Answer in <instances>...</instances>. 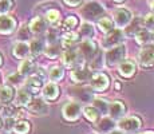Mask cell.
Returning <instances> with one entry per match:
<instances>
[{
    "mask_svg": "<svg viewBox=\"0 0 154 134\" xmlns=\"http://www.w3.org/2000/svg\"><path fill=\"white\" fill-rule=\"evenodd\" d=\"M150 8H152V11H153V12H154V0H153V2H152V3H150Z\"/></svg>",
    "mask_w": 154,
    "mask_h": 134,
    "instance_id": "cell-44",
    "label": "cell"
},
{
    "mask_svg": "<svg viewBox=\"0 0 154 134\" xmlns=\"http://www.w3.org/2000/svg\"><path fill=\"white\" fill-rule=\"evenodd\" d=\"M98 27L102 32L107 34V32H110L111 30H114V22H112L111 17H106V16L99 17L98 19Z\"/></svg>",
    "mask_w": 154,
    "mask_h": 134,
    "instance_id": "cell-32",
    "label": "cell"
},
{
    "mask_svg": "<svg viewBox=\"0 0 154 134\" xmlns=\"http://www.w3.org/2000/svg\"><path fill=\"white\" fill-rule=\"evenodd\" d=\"M47 42H48V44L58 43L59 42V32H58V30L56 28L47 30Z\"/></svg>",
    "mask_w": 154,
    "mask_h": 134,
    "instance_id": "cell-40",
    "label": "cell"
},
{
    "mask_svg": "<svg viewBox=\"0 0 154 134\" xmlns=\"http://www.w3.org/2000/svg\"><path fill=\"white\" fill-rule=\"evenodd\" d=\"M62 113H63V117L66 121L75 122L81 118L82 106L78 102H67L62 109Z\"/></svg>",
    "mask_w": 154,
    "mask_h": 134,
    "instance_id": "cell-11",
    "label": "cell"
},
{
    "mask_svg": "<svg viewBox=\"0 0 154 134\" xmlns=\"http://www.w3.org/2000/svg\"><path fill=\"white\" fill-rule=\"evenodd\" d=\"M103 62H105V61H103V58H102V54L98 52L90 61V67L93 68V70H99V68L103 66Z\"/></svg>",
    "mask_w": 154,
    "mask_h": 134,
    "instance_id": "cell-39",
    "label": "cell"
},
{
    "mask_svg": "<svg viewBox=\"0 0 154 134\" xmlns=\"http://www.w3.org/2000/svg\"><path fill=\"white\" fill-rule=\"evenodd\" d=\"M142 134H154L153 132H145V133H142Z\"/></svg>",
    "mask_w": 154,
    "mask_h": 134,
    "instance_id": "cell-49",
    "label": "cell"
},
{
    "mask_svg": "<svg viewBox=\"0 0 154 134\" xmlns=\"http://www.w3.org/2000/svg\"><path fill=\"white\" fill-rule=\"evenodd\" d=\"M105 12V7L99 2H88L81 10V15L86 19H98Z\"/></svg>",
    "mask_w": 154,
    "mask_h": 134,
    "instance_id": "cell-9",
    "label": "cell"
},
{
    "mask_svg": "<svg viewBox=\"0 0 154 134\" xmlns=\"http://www.w3.org/2000/svg\"><path fill=\"white\" fill-rule=\"evenodd\" d=\"M31 99H32L31 93L28 90H26V89H20V90H17L16 98H15V106H28Z\"/></svg>",
    "mask_w": 154,
    "mask_h": 134,
    "instance_id": "cell-23",
    "label": "cell"
},
{
    "mask_svg": "<svg viewBox=\"0 0 154 134\" xmlns=\"http://www.w3.org/2000/svg\"><path fill=\"white\" fill-rule=\"evenodd\" d=\"M59 86L54 82H48L42 87V94H43V98L47 101H55L56 98L59 97Z\"/></svg>",
    "mask_w": 154,
    "mask_h": 134,
    "instance_id": "cell-17",
    "label": "cell"
},
{
    "mask_svg": "<svg viewBox=\"0 0 154 134\" xmlns=\"http://www.w3.org/2000/svg\"><path fill=\"white\" fill-rule=\"evenodd\" d=\"M98 129L100 130L102 133H110L111 130L115 129V121L111 120L110 117H103L102 120L99 121L98 123Z\"/></svg>",
    "mask_w": 154,
    "mask_h": 134,
    "instance_id": "cell-28",
    "label": "cell"
},
{
    "mask_svg": "<svg viewBox=\"0 0 154 134\" xmlns=\"http://www.w3.org/2000/svg\"><path fill=\"white\" fill-rule=\"evenodd\" d=\"M2 63H3V56H2V54H0V66H2Z\"/></svg>",
    "mask_w": 154,
    "mask_h": 134,
    "instance_id": "cell-46",
    "label": "cell"
},
{
    "mask_svg": "<svg viewBox=\"0 0 154 134\" xmlns=\"http://www.w3.org/2000/svg\"><path fill=\"white\" fill-rule=\"evenodd\" d=\"M28 110L31 111V114L35 115H47L50 111V106L44 102V99L35 98V99H31V102L28 103Z\"/></svg>",
    "mask_w": 154,
    "mask_h": 134,
    "instance_id": "cell-12",
    "label": "cell"
},
{
    "mask_svg": "<svg viewBox=\"0 0 154 134\" xmlns=\"http://www.w3.org/2000/svg\"><path fill=\"white\" fill-rule=\"evenodd\" d=\"M44 54H46L47 58L50 59H56L60 56L62 54V46H60V42L58 43H52V44H48V46L44 47Z\"/></svg>",
    "mask_w": 154,
    "mask_h": 134,
    "instance_id": "cell-26",
    "label": "cell"
},
{
    "mask_svg": "<svg viewBox=\"0 0 154 134\" xmlns=\"http://www.w3.org/2000/svg\"><path fill=\"white\" fill-rule=\"evenodd\" d=\"M76 43H78V34H75V32H72V31H67L60 40V46H62V48H64V50L71 48V47H74Z\"/></svg>",
    "mask_w": 154,
    "mask_h": 134,
    "instance_id": "cell-22",
    "label": "cell"
},
{
    "mask_svg": "<svg viewBox=\"0 0 154 134\" xmlns=\"http://www.w3.org/2000/svg\"><path fill=\"white\" fill-rule=\"evenodd\" d=\"M90 86L93 90L98 91V93H102V91H106L110 86V79L106 75L105 73H95L91 75L90 78Z\"/></svg>",
    "mask_w": 154,
    "mask_h": 134,
    "instance_id": "cell-10",
    "label": "cell"
},
{
    "mask_svg": "<svg viewBox=\"0 0 154 134\" xmlns=\"http://www.w3.org/2000/svg\"><path fill=\"white\" fill-rule=\"evenodd\" d=\"M137 71V63L133 59H125L118 64V73L122 78H131Z\"/></svg>",
    "mask_w": 154,
    "mask_h": 134,
    "instance_id": "cell-13",
    "label": "cell"
},
{
    "mask_svg": "<svg viewBox=\"0 0 154 134\" xmlns=\"http://www.w3.org/2000/svg\"><path fill=\"white\" fill-rule=\"evenodd\" d=\"M63 2L66 3L67 5H70V7H78L82 0H63Z\"/></svg>",
    "mask_w": 154,
    "mask_h": 134,
    "instance_id": "cell-42",
    "label": "cell"
},
{
    "mask_svg": "<svg viewBox=\"0 0 154 134\" xmlns=\"http://www.w3.org/2000/svg\"><path fill=\"white\" fill-rule=\"evenodd\" d=\"M12 55L17 59H26L29 56V46L28 43L26 42L20 40V42H16L12 47Z\"/></svg>",
    "mask_w": 154,
    "mask_h": 134,
    "instance_id": "cell-19",
    "label": "cell"
},
{
    "mask_svg": "<svg viewBox=\"0 0 154 134\" xmlns=\"http://www.w3.org/2000/svg\"><path fill=\"white\" fill-rule=\"evenodd\" d=\"M29 46V55H32L34 58L39 56L40 54H43L44 51V40L40 39V38H36V39L31 40V43L28 44Z\"/></svg>",
    "mask_w": 154,
    "mask_h": 134,
    "instance_id": "cell-24",
    "label": "cell"
},
{
    "mask_svg": "<svg viewBox=\"0 0 154 134\" xmlns=\"http://www.w3.org/2000/svg\"><path fill=\"white\" fill-rule=\"evenodd\" d=\"M118 126H119V130H122L123 133L134 134L141 129L142 121L138 117H135V115H131V117H123V118L119 120V122H118Z\"/></svg>",
    "mask_w": 154,
    "mask_h": 134,
    "instance_id": "cell-6",
    "label": "cell"
},
{
    "mask_svg": "<svg viewBox=\"0 0 154 134\" xmlns=\"http://www.w3.org/2000/svg\"><path fill=\"white\" fill-rule=\"evenodd\" d=\"M16 28V20L10 15H0V34L10 35Z\"/></svg>",
    "mask_w": 154,
    "mask_h": 134,
    "instance_id": "cell-16",
    "label": "cell"
},
{
    "mask_svg": "<svg viewBox=\"0 0 154 134\" xmlns=\"http://www.w3.org/2000/svg\"><path fill=\"white\" fill-rule=\"evenodd\" d=\"M14 0H0V15H7L14 8Z\"/></svg>",
    "mask_w": 154,
    "mask_h": 134,
    "instance_id": "cell-36",
    "label": "cell"
},
{
    "mask_svg": "<svg viewBox=\"0 0 154 134\" xmlns=\"http://www.w3.org/2000/svg\"><path fill=\"white\" fill-rule=\"evenodd\" d=\"M115 3H122V2H125V0H114Z\"/></svg>",
    "mask_w": 154,
    "mask_h": 134,
    "instance_id": "cell-48",
    "label": "cell"
},
{
    "mask_svg": "<svg viewBox=\"0 0 154 134\" xmlns=\"http://www.w3.org/2000/svg\"><path fill=\"white\" fill-rule=\"evenodd\" d=\"M126 113V107L121 101H112V102L109 103V117L114 121H119L121 118H123Z\"/></svg>",
    "mask_w": 154,
    "mask_h": 134,
    "instance_id": "cell-14",
    "label": "cell"
},
{
    "mask_svg": "<svg viewBox=\"0 0 154 134\" xmlns=\"http://www.w3.org/2000/svg\"><path fill=\"white\" fill-rule=\"evenodd\" d=\"M76 26H78V19H76L74 15L67 16L66 19H64V22H63V28L66 30V31H72Z\"/></svg>",
    "mask_w": 154,
    "mask_h": 134,
    "instance_id": "cell-35",
    "label": "cell"
},
{
    "mask_svg": "<svg viewBox=\"0 0 154 134\" xmlns=\"http://www.w3.org/2000/svg\"><path fill=\"white\" fill-rule=\"evenodd\" d=\"M142 27L149 30V31H153L154 30V12L145 15L143 19H142Z\"/></svg>",
    "mask_w": 154,
    "mask_h": 134,
    "instance_id": "cell-37",
    "label": "cell"
},
{
    "mask_svg": "<svg viewBox=\"0 0 154 134\" xmlns=\"http://www.w3.org/2000/svg\"><path fill=\"white\" fill-rule=\"evenodd\" d=\"M76 50H78L79 55L83 58V61L87 62H90L98 54V47H97V43L93 39H83L79 43Z\"/></svg>",
    "mask_w": 154,
    "mask_h": 134,
    "instance_id": "cell-5",
    "label": "cell"
},
{
    "mask_svg": "<svg viewBox=\"0 0 154 134\" xmlns=\"http://www.w3.org/2000/svg\"><path fill=\"white\" fill-rule=\"evenodd\" d=\"M29 130H31V125H29L28 121H26V120L15 121L14 132L16 134H28Z\"/></svg>",
    "mask_w": 154,
    "mask_h": 134,
    "instance_id": "cell-30",
    "label": "cell"
},
{
    "mask_svg": "<svg viewBox=\"0 0 154 134\" xmlns=\"http://www.w3.org/2000/svg\"><path fill=\"white\" fill-rule=\"evenodd\" d=\"M107 134H126V133H123L122 130H119V129H114V130H111V132L107 133Z\"/></svg>",
    "mask_w": 154,
    "mask_h": 134,
    "instance_id": "cell-43",
    "label": "cell"
},
{
    "mask_svg": "<svg viewBox=\"0 0 154 134\" xmlns=\"http://www.w3.org/2000/svg\"><path fill=\"white\" fill-rule=\"evenodd\" d=\"M7 80L11 83V85L17 86V85H22V83H23V80H24V76H23L22 74H19V71H17V73L10 74V75L7 76Z\"/></svg>",
    "mask_w": 154,
    "mask_h": 134,
    "instance_id": "cell-38",
    "label": "cell"
},
{
    "mask_svg": "<svg viewBox=\"0 0 154 134\" xmlns=\"http://www.w3.org/2000/svg\"><path fill=\"white\" fill-rule=\"evenodd\" d=\"M109 103L106 99H102V98H97V99H94V107H95L97 110L99 111V114H107L109 111Z\"/></svg>",
    "mask_w": 154,
    "mask_h": 134,
    "instance_id": "cell-34",
    "label": "cell"
},
{
    "mask_svg": "<svg viewBox=\"0 0 154 134\" xmlns=\"http://www.w3.org/2000/svg\"><path fill=\"white\" fill-rule=\"evenodd\" d=\"M95 35V28H94V24L90 22H83L79 28V35L82 39H91V38Z\"/></svg>",
    "mask_w": 154,
    "mask_h": 134,
    "instance_id": "cell-25",
    "label": "cell"
},
{
    "mask_svg": "<svg viewBox=\"0 0 154 134\" xmlns=\"http://www.w3.org/2000/svg\"><path fill=\"white\" fill-rule=\"evenodd\" d=\"M29 31L35 35H40L43 32L47 31V23L44 20V17L42 16H35L34 19L29 22V26H28Z\"/></svg>",
    "mask_w": 154,
    "mask_h": 134,
    "instance_id": "cell-18",
    "label": "cell"
},
{
    "mask_svg": "<svg viewBox=\"0 0 154 134\" xmlns=\"http://www.w3.org/2000/svg\"><path fill=\"white\" fill-rule=\"evenodd\" d=\"M59 19H60V12L56 8H50L44 12V20L48 24H55L59 22Z\"/></svg>",
    "mask_w": 154,
    "mask_h": 134,
    "instance_id": "cell-31",
    "label": "cell"
},
{
    "mask_svg": "<svg viewBox=\"0 0 154 134\" xmlns=\"http://www.w3.org/2000/svg\"><path fill=\"white\" fill-rule=\"evenodd\" d=\"M14 125H15V118L8 117V118H3V126L5 132H12L14 130Z\"/></svg>",
    "mask_w": 154,
    "mask_h": 134,
    "instance_id": "cell-41",
    "label": "cell"
},
{
    "mask_svg": "<svg viewBox=\"0 0 154 134\" xmlns=\"http://www.w3.org/2000/svg\"><path fill=\"white\" fill-rule=\"evenodd\" d=\"M126 56V46L121 44V46L112 47L110 50H106L105 54V63L107 67L118 66L122 61H125Z\"/></svg>",
    "mask_w": 154,
    "mask_h": 134,
    "instance_id": "cell-2",
    "label": "cell"
},
{
    "mask_svg": "<svg viewBox=\"0 0 154 134\" xmlns=\"http://www.w3.org/2000/svg\"><path fill=\"white\" fill-rule=\"evenodd\" d=\"M15 97V90L11 85H4L0 87V103L2 105H8Z\"/></svg>",
    "mask_w": 154,
    "mask_h": 134,
    "instance_id": "cell-21",
    "label": "cell"
},
{
    "mask_svg": "<svg viewBox=\"0 0 154 134\" xmlns=\"http://www.w3.org/2000/svg\"><path fill=\"white\" fill-rule=\"evenodd\" d=\"M46 73L43 71V68H36L32 75L27 76L26 80V90H28L31 94H36L42 90V87L44 86V80H46Z\"/></svg>",
    "mask_w": 154,
    "mask_h": 134,
    "instance_id": "cell-1",
    "label": "cell"
},
{
    "mask_svg": "<svg viewBox=\"0 0 154 134\" xmlns=\"http://www.w3.org/2000/svg\"><path fill=\"white\" fill-rule=\"evenodd\" d=\"M150 32H152V40H154V30L153 31H150Z\"/></svg>",
    "mask_w": 154,
    "mask_h": 134,
    "instance_id": "cell-47",
    "label": "cell"
},
{
    "mask_svg": "<svg viewBox=\"0 0 154 134\" xmlns=\"http://www.w3.org/2000/svg\"><path fill=\"white\" fill-rule=\"evenodd\" d=\"M125 42V32L121 28H114L110 32L106 34V36L102 40V48L105 50H110L112 47H117L123 44Z\"/></svg>",
    "mask_w": 154,
    "mask_h": 134,
    "instance_id": "cell-3",
    "label": "cell"
},
{
    "mask_svg": "<svg viewBox=\"0 0 154 134\" xmlns=\"http://www.w3.org/2000/svg\"><path fill=\"white\" fill-rule=\"evenodd\" d=\"M82 111H83V115L86 117V120L90 121V122H97L99 120V111L95 109L93 105H88V106H85L83 109H82Z\"/></svg>",
    "mask_w": 154,
    "mask_h": 134,
    "instance_id": "cell-29",
    "label": "cell"
},
{
    "mask_svg": "<svg viewBox=\"0 0 154 134\" xmlns=\"http://www.w3.org/2000/svg\"><path fill=\"white\" fill-rule=\"evenodd\" d=\"M138 64L142 68L154 67V44H146L138 55Z\"/></svg>",
    "mask_w": 154,
    "mask_h": 134,
    "instance_id": "cell-8",
    "label": "cell"
},
{
    "mask_svg": "<svg viewBox=\"0 0 154 134\" xmlns=\"http://www.w3.org/2000/svg\"><path fill=\"white\" fill-rule=\"evenodd\" d=\"M62 61H63V64L66 67H70L71 70L76 67H82L85 63L83 58L79 55L78 50L75 47H71V48H67L62 52Z\"/></svg>",
    "mask_w": 154,
    "mask_h": 134,
    "instance_id": "cell-4",
    "label": "cell"
},
{
    "mask_svg": "<svg viewBox=\"0 0 154 134\" xmlns=\"http://www.w3.org/2000/svg\"><path fill=\"white\" fill-rule=\"evenodd\" d=\"M134 38H135V40H137L138 44H141V46H146V44H149L150 42H152V32L146 28H141L135 32Z\"/></svg>",
    "mask_w": 154,
    "mask_h": 134,
    "instance_id": "cell-27",
    "label": "cell"
},
{
    "mask_svg": "<svg viewBox=\"0 0 154 134\" xmlns=\"http://www.w3.org/2000/svg\"><path fill=\"white\" fill-rule=\"evenodd\" d=\"M63 76H64V70L62 67H52L51 70H50V73H48V78L51 82H59L60 79H63Z\"/></svg>",
    "mask_w": 154,
    "mask_h": 134,
    "instance_id": "cell-33",
    "label": "cell"
},
{
    "mask_svg": "<svg viewBox=\"0 0 154 134\" xmlns=\"http://www.w3.org/2000/svg\"><path fill=\"white\" fill-rule=\"evenodd\" d=\"M35 71H36V64H35L34 59H29V58L23 59L19 66V74H22L23 76H29Z\"/></svg>",
    "mask_w": 154,
    "mask_h": 134,
    "instance_id": "cell-20",
    "label": "cell"
},
{
    "mask_svg": "<svg viewBox=\"0 0 154 134\" xmlns=\"http://www.w3.org/2000/svg\"><path fill=\"white\" fill-rule=\"evenodd\" d=\"M133 20V14L130 10L127 8H118L112 12V22H114V26L117 28H126L127 26L131 23Z\"/></svg>",
    "mask_w": 154,
    "mask_h": 134,
    "instance_id": "cell-7",
    "label": "cell"
},
{
    "mask_svg": "<svg viewBox=\"0 0 154 134\" xmlns=\"http://www.w3.org/2000/svg\"><path fill=\"white\" fill-rule=\"evenodd\" d=\"M115 89H117V90H119V89H121V85H119V83H115Z\"/></svg>",
    "mask_w": 154,
    "mask_h": 134,
    "instance_id": "cell-45",
    "label": "cell"
},
{
    "mask_svg": "<svg viewBox=\"0 0 154 134\" xmlns=\"http://www.w3.org/2000/svg\"><path fill=\"white\" fill-rule=\"evenodd\" d=\"M93 73L90 71V68H86V67H76L72 68L70 73V78L74 80L75 83H85L87 80H90Z\"/></svg>",
    "mask_w": 154,
    "mask_h": 134,
    "instance_id": "cell-15",
    "label": "cell"
}]
</instances>
